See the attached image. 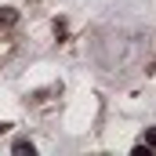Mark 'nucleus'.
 <instances>
[{
    "label": "nucleus",
    "mask_w": 156,
    "mask_h": 156,
    "mask_svg": "<svg viewBox=\"0 0 156 156\" xmlns=\"http://www.w3.org/2000/svg\"><path fill=\"white\" fill-rule=\"evenodd\" d=\"M15 153H18V156H33V145H29V142H18Z\"/></svg>",
    "instance_id": "nucleus-1"
},
{
    "label": "nucleus",
    "mask_w": 156,
    "mask_h": 156,
    "mask_svg": "<svg viewBox=\"0 0 156 156\" xmlns=\"http://www.w3.org/2000/svg\"><path fill=\"white\" fill-rule=\"evenodd\" d=\"M15 18H18V15H15L11 7H0V22H15Z\"/></svg>",
    "instance_id": "nucleus-2"
},
{
    "label": "nucleus",
    "mask_w": 156,
    "mask_h": 156,
    "mask_svg": "<svg viewBox=\"0 0 156 156\" xmlns=\"http://www.w3.org/2000/svg\"><path fill=\"white\" fill-rule=\"evenodd\" d=\"M145 145H149V149H156V127L149 131V134H145Z\"/></svg>",
    "instance_id": "nucleus-3"
},
{
    "label": "nucleus",
    "mask_w": 156,
    "mask_h": 156,
    "mask_svg": "<svg viewBox=\"0 0 156 156\" xmlns=\"http://www.w3.org/2000/svg\"><path fill=\"white\" fill-rule=\"evenodd\" d=\"M4 131H7V123H0V134H4Z\"/></svg>",
    "instance_id": "nucleus-4"
}]
</instances>
